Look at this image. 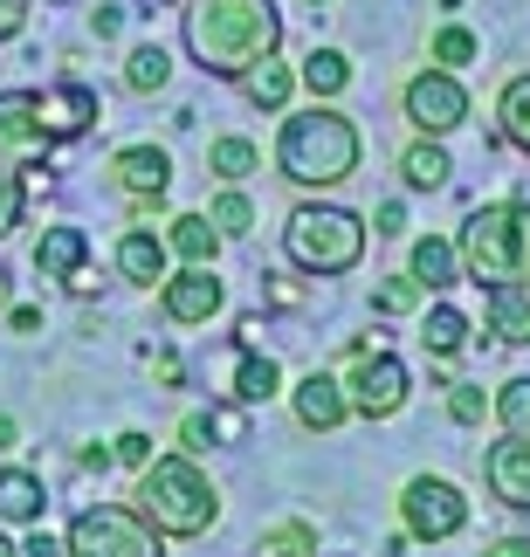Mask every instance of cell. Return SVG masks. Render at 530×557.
<instances>
[{
    "instance_id": "1",
    "label": "cell",
    "mask_w": 530,
    "mask_h": 557,
    "mask_svg": "<svg viewBox=\"0 0 530 557\" xmlns=\"http://www.w3.org/2000/svg\"><path fill=\"white\" fill-rule=\"evenodd\" d=\"M180 35L207 76H242L262 55H275L283 14H275V0H186Z\"/></svg>"
},
{
    "instance_id": "2",
    "label": "cell",
    "mask_w": 530,
    "mask_h": 557,
    "mask_svg": "<svg viewBox=\"0 0 530 557\" xmlns=\"http://www.w3.org/2000/svg\"><path fill=\"white\" fill-rule=\"evenodd\" d=\"M275 165H283L289 186H345L358 173V124L345 111H289L283 132H275Z\"/></svg>"
},
{
    "instance_id": "3",
    "label": "cell",
    "mask_w": 530,
    "mask_h": 557,
    "mask_svg": "<svg viewBox=\"0 0 530 557\" xmlns=\"http://www.w3.org/2000/svg\"><path fill=\"white\" fill-rule=\"evenodd\" d=\"M132 496H138L132 509L159 530V537H207V530H214V517H221V496H214V482L200 475L194 455L145 461Z\"/></svg>"
},
{
    "instance_id": "4",
    "label": "cell",
    "mask_w": 530,
    "mask_h": 557,
    "mask_svg": "<svg viewBox=\"0 0 530 557\" xmlns=\"http://www.w3.org/2000/svg\"><path fill=\"white\" fill-rule=\"evenodd\" d=\"M461 275L482 289H496V283H523L530 275V207L517 200H496V207H476L469 221H461Z\"/></svg>"
},
{
    "instance_id": "5",
    "label": "cell",
    "mask_w": 530,
    "mask_h": 557,
    "mask_svg": "<svg viewBox=\"0 0 530 557\" xmlns=\"http://www.w3.org/2000/svg\"><path fill=\"white\" fill-rule=\"evenodd\" d=\"M283 255L304 275H352L366 255V221L345 207H296L283 221Z\"/></svg>"
},
{
    "instance_id": "6",
    "label": "cell",
    "mask_w": 530,
    "mask_h": 557,
    "mask_svg": "<svg viewBox=\"0 0 530 557\" xmlns=\"http://www.w3.org/2000/svg\"><path fill=\"white\" fill-rule=\"evenodd\" d=\"M62 550H70V557H165L159 530L145 523L138 509H124V503L83 509V517L70 523V537H62Z\"/></svg>"
},
{
    "instance_id": "7",
    "label": "cell",
    "mask_w": 530,
    "mask_h": 557,
    "mask_svg": "<svg viewBox=\"0 0 530 557\" xmlns=\"http://www.w3.org/2000/svg\"><path fill=\"white\" fill-rule=\"evenodd\" d=\"M345 385V406L352 413H366V420H393L399 406H407V393H414V379H407V366H399L393 351H352V372L337 379Z\"/></svg>"
},
{
    "instance_id": "8",
    "label": "cell",
    "mask_w": 530,
    "mask_h": 557,
    "mask_svg": "<svg viewBox=\"0 0 530 557\" xmlns=\"http://www.w3.org/2000/svg\"><path fill=\"white\" fill-rule=\"evenodd\" d=\"M399 523H407L414 544H448L461 523H469V496L441 475H414L399 488Z\"/></svg>"
},
{
    "instance_id": "9",
    "label": "cell",
    "mask_w": 530,
    "mask_h": 557,
    "mask_svg": "<svg viewBox=\"0 0 530 557\" xmlns=\"http://www.w3.org/2000/svg\"><path fill=\"white\" fill-rule=\"evenodd\" d=\"M407 117L420 138H448L461 117H469V90L455 83V70H420L407 83Z\"/></svg>"
},
{
    "instance_id": "10",
    "label": "cell",
    "mask_w": 530,
    "mask_h": 557,
    "mask_svg": "<svg viewBox=\"0 0 530 557\" xmlns=\"http://www.w3.org/2000/svg\"><path fill=\"white\" fill-rule=\"evenodd\" d=\"M0 159H8V165L49 159V132H41L35 90H8V97H0Z\"/></svg>"
},
{
    "instance_id": "11",
    "label": "cell",
    "mask_w": 530,
    "mask_h": 557,
    "mask_svg": "<svg viewBox=\"0 0 530 557\" xmlns=\"http://www.w3.org/2000/svg\"><path fill=\"white\" fill-rule=\"evenodd\" d=\"M159 304H165L173 324H207V317L221 310V275L186 262L180 275H165V283H159Z\"/></svg>"
},
{
    "instance_id": "12",
    "label": "cell",
    "mask_w": 530,
    "mask_h": 557,
    "mask_svg": "<svg viewBox=\"0 0 530 557\" xmlns=\"http://www.w3.org/2000/svg\"><path fill=\"white\" fill-rule=\"evenodd\" d=\"M289 406H296V426H310V434H337L345 426V385H337L331 372H310V379H296L289 385Z\"/></svg>"
},
{
    "instance_id": "13",
    "label": "cell",
    "mask_w": 530,
    "mask_h": 557,
    "mask_svg": "<svg viewBox=\"0 0 530 557\" xmlns=\"http://www.w3.org/2000/svg\"><path fill=\"white\" fill-rule=\"evenodd\" d=\"M41 103V132H49V145H70L83 138L97 124V90H83V83H56L49 97H35Z\"/></svg>"
},
{
    "instance_id": "14",
    "label": "cell",
    "mask_w": 530,
    "mask_h": 557,
    "mask_svg": "<svg viewBox=\"0 0 530 557\" xmlns=\"http://www.w3.org/2000/svg\"><path fill=\"white\" fill-rule=\"evenodd\" d=\"M482 475H490V496L510 503V509H530V434H510L490 447V461H482Z\"/></svg>"
},
{
    "instance_id": "15",
    "label": "cell",
    "mask_w": 530,
    "mask_h": 557,
    "mask_svg": "<svg viewBox=\"0 0 530 557\" xmlns=\"http://www.w3.org/2000/svg\"><path fill=\"white\" fill-rule=\"evenodd\" d=\"M111 180L132 193V200H159V193L173 186V159H165L159 145H124L111 159Z\"/></svg>"
},
{
    "instance_id": "16",
    "label": "cell",
    "mask_w": 530,
    "mask_h": 557,
    "mask_svg": "<svg viewBox=\"0 0 530 557\" xmlns=\"http://www.w3.org/2000/svg\"><path fill=\"white\" fill-rule=\"evenodd\" d=\"M118 275H124V283H138V289L165 283V242H159L152 227H132L118 242Z\"/></svg>"
},
{
    "instance_id": "17",
    "label": "cell",
    "mask_w": 530,
    "mask_h": 557,
    "mask_svg": "<svg viewBox=\"0 0 530 557\" xmlns=\"http://www.w3.org/2000/svg\"><path fill=\"white\" fill-rule=\"evenodd\" d=\"M407 275H414L420 289H455V283H461V255H455V242H448V234H428V242H414Z\"/></svg>"
},
{
    "instance_id": "18",
    "label": "cell",
    "mask_w": 530,
    "mask_h": 557,
    "mask_svg": "<svg viewBox=\"0 0 530 557\" xmlns=\"http://www.w3.org/2000/svg\"><path fill=\"white\" fill-rule=\"evenodd\" d=\"M490 331L503 345H530V283H496L490 289Z\"/></svg>"
},
{
    "instance_id": "19",
    "label": "cell",
    "mask_w": 530,
    "mask_h": 557,
    "mask_svg": "<svg viewBox=\"0 0 530 557\" xmlns=\"http://www.w3.org/2000/svg\"><path fill=\"white\" fill-rule=\"evenodd\" d=\"M165 227H173V255H180V262L214 269L221 234H214V221H207V213H165Z\"/></svg>"
},
{
    "instance_id": "20",
    "label": "cell",
    "mask_w": 530,
    "mask_h": 557,
    "mask_svg": "<svg viewBox=\"0 0 530 557\" xmlns=\"http://www.w3.org/2000/svg\"><path fill=\"white\" fill-rule=\"evenodd\" d=\"M83 255H90V234L83 227H49L35 242V269L41 275H70V269H83Z\"/></svg>"
},
{
    "instance_id": "21",
    "label": "cell",
    "mask_w": 530,
    "mask_h": 557,
    "mask_svg": "<svg viewBox=\"0 0 530 557\" xmlns=\"http://www.w3.org/2000/svg\"><path fill=\"white\" fill-rule=\"evenodd\" d=\"M496 124H503V138H510L517 152H530V70L503 83V97H496Z\"/></svg>"
},
{
    "instance_id": "22",
    "label": "cell",
    "mask_w": 530,
    "mask_h": 557,
    "mask_svg": "<svg viewBox=\"0 0 530 557\" xmlns=\"http://www.w3.org/2000/svg\"><path fill=\"white\" fill-rule=\"evenodd\" d=\"M399 173H407V186H420V193H441L448 186V152H441L434 138H414L407 152H399Z\"/></svg>"
},
{
    "instance_id": "23",
    "label": "cell",
    "mask_w": 530,
    "mask_h": 557,
    "mask_svg": "<svg viewBox=\"0 0 530 557\" xmlns=\"http://www.w3.org/2000/svg\"><path fill=\"white\" fill-rule=\"evenodd\" d=\"M0 517L8 523H41V482L28 468H8V475H0Z\"/></svg>"
},
{
    "instance_id": "24",
    "label": "cell",
    "mask_w": 530,
    "mask_h": 557,
    "mask_svg": "<svg viewBox=\"0 0 530 557\" xmlns=\"http://www.w3.org/2000/svg\"><path fill=\"white\" fill-rule=\"evenodd\" d=\"M296 83H304L310 97H337V90L352 83V62L337 55V49H310V55H304V70H296Z\"/></svg>"
},
{
    "instance_id": "25",
    "label": "cell",
    "mask_w": 530,
    "mask_h": 557,
    "mask_svg": "<svg viewBox=\"0 0 530 557\" xmlns=\"http://www.w3.org/2000/svg\"><path fill=\"white\" fill-rule=\"evenodd\" d=\"M242 83H248V97H256L262 111H283V103H289V90H296L289 62H275V55H262L256 70H242Z\"/></svg>"
},
{
    "instance_id": "26",
    "label": "cell",
    "mask_w": 530,
    "mask_h": 557,
    "mask_svg": "<svg viewBox=\"0 0 530 557\" xmlns=\"http://www.w3.org/2000/svg\"><path fill=\"white\" fill-rule=\"evenodd\" d=\"M165 76H173V55H165L159 41H145V49H132V62H124V83H132L138 97L165 90Z\"/></svg>"
},
{
    "instance_id": "27",
    "label": "cell",
    "mask_w": 530,
    "mask_h": 557,
    "mask_svg": "<svg viewBox=\"0 0 530 557\" xmlns=\"http://www.w3.org/2000/svg\"><path fill=\"white\" fill-rule=\"evenodd\" d=\"M207 165H214V180H227V186H242L248 173L262 165V152L248 138H214V152H207Z\"/></svg>"
},
{
    "instance_id": "28",
    "label": "cell",
    "mask_w": 530,
    "mask_h": 557,
    "mask_svg": "<svg viewBox=\"0 0 530 557\" xmlns=\"http://www.w3.org/2000/svg\"><path fill=\"white\" fill-rule=\"evenodd\" d=\"M420 337H428V351H434V358H455L461 345H469V317L441 304V310H428V331H420Z\"/></svg>"
},
{
    "instance_id": "29",
    "label": "cell",
    "mask_w": 530,
    "mask_h": 557,
    "mask_svg": "<svg viewBox=\"0 0 530 557\" xmlns=\"http://www.w3.org/2000/svg\"><path fill=\"white\" fill-rule=\"evenodd\" d=\"M256 557H317V530L310 523H275L256 544Z\"/></svg>"
},
{
    "instance_id": "30",
    "label": "cell",
    "mask_w": 530,
    "mask_h": 557,
    "mask_svg": "<svg viewBox=\"0 0 530 557\" xmlns=\"http://www.w3.org/2000/svg\"><path fill=\"white\" fill-rule=\"evenodd\" d=\"M21 213H28V180H21V165L0 159V242L21 227Z\"/></svg>"
},
{
    "instance_id": "31",
    "label": "cell",
    "mask_w": 530,
    "mask_h": 557,
    "mask_svg": "<svg viewBox=\"0 0 530 557\" xmlns=\"http://www.w3.org/2000/svg\"><path fill=\"white\" fill-rule=\"evenodd\" d=\"M490 413L503 420V434H530V379H510L503 393L490 399Z\"/></svg>"
},
{
    "instance_id": "32",
    "label": "cell",
    "mask_w": 530,
    "mask_h": 557,
    "mask_svg": "<svg viewBox=\"0 0 530 557\" xmlns=\"http://www.w3.org/2000/svg\"><path fill=\"white\" fill-rule=\"evenodd\" d=\"M275 385H283L275 358H256V351H248V358H242V372H235V399L256 406V399H269V393H275Z\"/></svg>"
},
{
    "instance_id": "33",
    "label": "cell",
    "mask_w": 530,
    "mask_h": 557,
    "mask_svg": "<svg viewBox=\"0 0 530 557\" xmlns=\"http://www.w3.org/2000/svg\"><path fill=\"white\" fill-rule=\"evenodd\" d=\"M207 221H214V234H221V242H242V234H248V227H256V207H248V200H242V193H235V186H227V193H221V200H214V213H207Z\"/></svg>"
},
{
    "instance_id": "34",
    "label": "cell",
    "mask_w": 530,
    "mask_h": 557,
    "mask_svg": "<svg viewBox=\"0 0 530 557\" xmlns=\"http://www.w3.org/2000/svg\"><path fill=\"white\" fill-rule=\"evenodd\" d=\"M448 420L455 426H482L490 420V393H482V385H448Z\"/></svg>"
},
{
    "instance_id": "35",
    "label": "cell",
    "mask_w": 530,
    "mask_h": 557,
    "mask_svg": "<svg viewBox=\"0 0 530 557\" xmlns=\"http://www.w3.org/2000/svg\"><path fill=\"white\" fill-rule=\"evenodd\" d=\"M461 62H476V35L469 28H441L434 35V70H461Z\"/></svg>"
},
{
    "instance_id": "36",
    "label": "cell",
    "mask_w": 530,
    "mask_h": 557,
    "mask_svg": "<svg viewBox=\"0 0 530 557\" xmlns=\"http://www.w3.org/2000/svg\"><path fill=\"white\" fill-rule=\"evenodd\" d=\"M214 441H221V420L214 413H186L180 420V447H186V455H207Z\"/></svg>"
},
{
    "instance_id": "37",
    "label": "cell",
    "mask_w": 530,
    "mask_h": 557,
    "mask_svg": "<svg viewBox=\"0 0 530 557\" xmlns=\"http://www.w3.org/2000/svg\"><path fill=\"white\" fill-rule=\"evenodd\" d=\"M372 304L386 310V317H399V310H414V304H420V283H414V275H393V283H379V289H372Z\"/></svg>"
},
{
    "instance_id": "38",
    "label": "cell",
    "mask_w": 530,
    "mask_h": 557,
    "mask_svg": "<svg viewBox=\"0 0 530 557\" xmlns=\"http://www.w3.org/2000/svg\"><path fill=\"white\" fill-rule=\"evenodd\" d=\"M111 455H118V461H132V468H145V461H152V434H138V426H132V434H118Z\"/></svg>"
},
{
    "instance_id": "39",
    "label": "cell",
    "mask_w": 530,
    "mask_h": 557,
    "mask_svg": "<svg viewBox=\"0 0 530 557\" xmlns=\"http://www.w3.org/2000/svg\"><path fill=\"white\" fill-rule=\"evenodd\" d=\"M28 28V0H0V41H14Z\"/></svg>"
},
{
    "instance_id": "40",
    "label": "cell",
    "mask_w": 530,
    "mask_h": 557,
    "mask_svg": "<svg viewBox=\"0 0 530 557\" xmlns=\"http://www.w3.org/2000/svg\"><path fill=\"white\" fill-rule=\"evenodd\" d=\"M21 557H70V550H62V544L49 537V530H35V537H28V544H21Z\"/></svg>"
},
{
    "instance_id": "41",
    "label": "cell",
    "mask_w": 530,
    "mask_h": 557,
    "mask_svg": "<svg viewBox=\"0 0 530 557\" xmlns=\"http://www.w3.org/2000/svg\"><path fill=\"white\" fill-rule=\"evenodd\" d=\"M399 227H407V207L386 200V207H379V234H399Z\"/></svg>"
},
{
    "instance_id": "42",
    "label": "cell",
    "mask_w": 530,
    "mask_h": 557,
    "mask_svg": "<svg viewBox=\"0 0 530 557\" xmlns=\"http://www.w3.org/2000/svg\"><path fill=\"white\" fill-rule=\"evenodd\" d=\"M8 324H14L21 337H28V331H41V310H28V304H14V310H8Z\"/></svg>"
},
{
    "instance_id": "43",
    "label": "cell",
    "mask_w": 530,
    "mask_h": 557,
    "mask_svg": "<svg viewBox=\"0 0 530 557\" xmlns=\"http://www.w3.org/2000/svg\"><path fill=\"white\" fill-rule=\"evenodd\" d=\"M490 557H530V537H503V544H490Z\"/></svg>"
},
{
    "instance_id": "44",
    "label": "cell",
    "mask_w": 530,
    "mask_h": 557,
    "mask_svg": "<svg viewBox=\"0 0 530 557\" xmlns=\"http://www.w3.org/2000/svg\"><path fill=\"white\" fill-rule=\"evenodd\" d=\"M14 441H21V426H14L8 413H0V447H14Z\"/></svg>"
},
{
    "instance_id": "45",
    "label": "cell",
    "mask_w": 530,
    "mask_h": 557,
    "mask_svg": "<svg viewBox=\"0 0 530 557\" xmlns=\"http://www.w3.org/2000/svg\"><path fill=\"white\" fill-rule=\"evenodd\" d=\"M0 557H21V544H8V537H0Z\"/></svg>"
},
{
    "instance_id": "46",
    "label": "cell",
    "mask_w": 530,
    "mask_h": 557,
    "mask_svg": "<svg viewBox=\"0 0 530 557\" xmlns=\"http://www.w3.org/2000/svg\"><path fill=\"white\" fill-rule=\"evenodd\" d=\"M0 310H8V269H0Z\"/></svg>"
},
{
    "instance_id": "47",
    "label": "cell",
    "mask_w": 530,
    "mask_h": 557,
    "mask_svg": "<svg viewBox=\"0 0 530 557\" xmlns=\"http://www.w3.org/2000/svg\"><path fill=\"white\" fill-rule=\"evenodd\" d=\"M310 8H324V0H310Z\"/></svg>"
}]
</instances>
